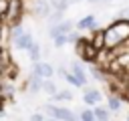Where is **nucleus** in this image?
Returning <instances> with one entry per match:
<instances>
[{
    "mask_svg": "<svg viewBox=\"0 0 129 121\" xmlns=\"http://www.w3.org/2000/svg\"><path fill=\"white\" fill-rule=\"evenodd\" d=\"M125 42H129V20L117 18L105 28V48L115 50Z\"/></svg>",
    "mask_w": 129,
    "mask_h": 121,
    "instance_id": "f257e3e1",
    "label": "nucleus"
},
{
    "mask_svg": "<svg viewBox=\"0 0 129 121\" xmlns=\"http://www.w3.org/2000/svg\"><path fill=\"white\" fill-rule=\"evenodd\" d=\"M75 52H77L83 60H87V63H93V60L99 58V50L93 46L91 38H81V40L75 44Z\"/></svg>",
    "mask_w": 129,
    "mask_h": 121,
    "instance_id": "f03ea898",
    "label": "nucleus"
},
{
    "mask_svg": "<svg viewBox=\"0 0 129 121\" xmlns=\"http://www.w3.org/2000/svg\"><path fill=\"white\" fill-rule=\"evenodd\" d=\"M44 109L48 111V115H50V117H54V119H58V121H81V117H79V115H77L75 111H71L69 107L46 105Z\"/></svg>",
    "mask_w": 129,
    "mask_h": 121,
    "instance_id": "7ed1b4c3",
    "label": "nucleus"
},
{
    "mask_svg": "<svg viewBox=\"0 0 129 121\" xmlns=\"http://www.w3.org/2000/svg\"><path fill=\"white\" fill-rule=\"evenodd\" d=\"M20 18H22V0H10L8 12L2 16V22L12 26V24H18Z\"/></svg>",
    "mask_w": 129,
    "mask_h": 121,
    "instance_id": "20e7f679",
    "label": "nucleus"
},
{
    "mask_svg": "<svg viewBox=\"0 0 129 121\" xmlns=\"http://www.w3.org/2000/svg\"><path fill=\"white\" fill-rule=\"evenodd\" d=\"M75 28H77V22H73L71 18H64L60 24H56V26H50V30H48V36L54 40V38H56V36H60V34H71Z\"/></svg>",
    "mask_w": 129,
    "mask_h": 121,
    "instance_id": "39448f33",
    "label": "nucleus"
},
{
    "mask_svg": "<svg viewBox=\"0 0 129 121\" xmlns=\"http://www.w3.org/2000/svg\"><path fill=\"white\" fill-rule=\"evenodd\" d=\"M52 12H54V8H52L50 0H34V4H32V14H34L36 18H48Z\"/></svg>",
    "mask_w": 129,
    "mask_h": 121,
    "instance_id": "423d86ee",
    "label": "nucleus"
},
{
    "mask_svg": "<svg viewBox=\"0 0 129 121\" xmlns=\"http://www.w3.org/2000/svg\"><path fill=\"white\" fill-rule=\"evenodd\" d=\"M32 73H36V75H40L44 81H48V79H52V75H54V67H52L50 63L38 60V63H32Z\"/></svg>",
    "mask_w": 129,
    "mask_h": 121,
    "instance_id": "0eeeda50",
    "label": "nucleus"
},
{
    "mask_svg": "<svg viewBox=\"0 0 129 121\" xmlns=\"http://www.w3.org/2000/svg\"><path fill=\"white\" fill-rule=\"evenodd\" d=\"M97 26H99V20L95 14H87L77 20V30H95Z\"/></svg>",
    "mask_w": 129,
    "mask_h": 121,
    "instance_id": "6e6552de",
    "label": "nucleus"
},
{
    "mask_svg": "<svg viewBox=\"0 0 129 121\" xmlns=\"http://www.w3.org/2000/svg\"><path fill=\"white\" fill-rule=\"evenodd\" d=\"M42 87H44V79H42L40 75L32 73V75L28 77V81H26V89L34 95V93H40V91H42Z\"/></svg>",
    "mask_w": 129,
    "mask_h": 121,
    "instance_id": "1a4fd4ad",
    "label": "nucleus"
},
{
    "mask_svg": "<svg viewBox=\"0 0 129 121\" xmlns=\"http://www.w3.org/2000/svg\"><path fill=\"white\" fill-rule=\"evenodd\" d=\"M101 99H103V95H101V91H99V89H91V87H87V89H85L83 101H85L87 105H93V107H97V105L101 103Z\"/></svg>",
    "mask_w": 129,
    "mask_h": 121,
    "instance_id": "9d476101",
    "label": "nucleus"
},
{
    "mask_svg": "<svg viewBox=\"0 0 129 121\" xmlns=\"http://www.w3.org/2000/svg\"><path fill=\"white\" fill-rule=\"evenodd\" d=\"M91 42H93V46L101 52V50H105V28H97V30H93V34H91Z\"/></svg>",
    "mask_w": 129,
    "mask_h": 121,
    "instance_id": "9b49d317",
    "label": "nucleus"
},
{
    "mask_svg": "<svg viewBox=\"0 0 129 121\" xmlns=\"http://www.w3.org/2000/svg\"><path fill=\"white\" fill-rule=\"evenodd\" d=\"M71 71H73V75H75V77L81 81V85L87 89V83H89V77H87V69H85L81 63H73V69H71Z\"/></svg>",
    "mask_w": 129,
    "mask_h": 121,
    "instance_id": "f8f14e48",
    "label": "nucleus"
},
{
    "mask_svg": "<svg viewBox=\"0 0 129 121\" xmlns=\"http://www.w3.org/2000/svg\"><path fill=\"white\" fill-rule=\"evenodd\" d=\"M121 105H123V97L121 95H109V99H107V107H109V111H113V113H117L119 109H121Z\"/></svg>",
    "mask_w": 129,
    "mask_h": 121,
    "instance_id": "ddd939ff",
    "label": "nucleus"
},
{
    "mask_svg": "<svg viewBox=\"0 0 129 121\" xmlns=\"http://www.w3.org/2000/svg\"><path fill=\"white\" fill-rule=\"evenodd\" d=\"M32 44V36L26 32L24 36H20L18 40H14V48L16 50H28V46Z\"/></svg>",
    "mask_w": 129,
    "mask_h": 121,
    "instance_id": "4468645a",
    "label": "nucleus"
},
{
    "mask_svg": "<svg viewBox=\"0 0 129 121\" xmlns=\"http://www.w3.org/2000/svg\"><path fill=\"white\" fill-rule=\"evenodd\" d=\"M93 111H95L97 121H109V119H111V111H109V107L97 105V107H93Z\"/></svg>",
    "mask_w": 129,
    "mask_h": 121,
    "instance_id": "2eb2a0df",
    "label": "nucleus"
},
{
    "mask_svg": "<svg viewBox=\"0 0 129 121\" xmlns=\"http://www.w3.org/2000/svg\"><path fill=\"white\" fill-rule=\"evenodd\" d=\"M28 56H30L32 63H38L40 60V44L36 40H32V44L28 46Z\"/></svg>",
    "mask_w": 129,
    "mask_h": 121,
    "instance_id": "dca6fc26",
    "label": "nucleus"
},
{
    "mask_svg": "<svg viewBox=\"0 0 129 121\" xmlns=\"http://www.w3.org/2000/svg\"><path fill=\"white\" fill-rule=\"evenodd\" d=\"M14 93H16V87H14L10 81H2V95H4V99L8 101Z\"/></svg>",
    "mask_w": 129,
    "mask_h": 121,
    "instance_id": "f3484780",
    "label": "nucleus"
},
{
    "mask_svg": "<svg viewBox=\"0 0 129 121\" xmlns=\"http://www.w3.org/2000/svg\"><path fill=\"white\" fill-rule=\"evenodd\" d=\"M62 14H64V12H58V10H54V12H52V14L46 18V22H48L50 26H56V24H60V22L64 20V16H62Z\"/></svg>",
    "mask_w": 129,
    "mask_h": 121,
    "instance_id": "a211bd4d",
    "label": "nucleus"
},
{
    "mask_svg": "<svg viewBox=\"0 0 129 121\" xmlns=\"http://www.w3.org/2000/svg\"><path fill=\"white\" fill-rule=\"evenodd\" d=\"M89 73H91V77H93V79H97V81H107V79H105L103 69H101V67H97V65H91V67H89Z\"/></svg>",
    "mask_w": 129,
    "mask_h": 121,
    "instance_id": "6ab92c4d",
    "label": "nucleus"
},
{
    "mask_svg": "<svg viewBox=\"0 0 129 121\" xmlns=\"http://www.w3.org/2000/svg\"><path fill=\"white\" fill-rule=\"evenodd\" d=\"M50 101L58 103V101H73V93L71 91H58L54 97H50Z\"/></svg>",
    "mask_w": 129,
    "mask_h": 121,
    "instance_id": "aec40b11",
    "label": "nucleus"
},
{
    "mask_svg": "<svg viewBox=\"0 0 129 121\" xmlns=\"http://www.w3.org/2000/svg\"><path fill=\"white\" fill-rule=\"evenodd\" d=\"M42 91L46 93V95H50V97H54L56 93H58V89H56V85L48 79V81H44V87H42Z\"/></svg>",
    "mask_w": 129,
    "mask_h": 121,
    "instance_id": "412c9836",
    "label": "nucleus"
},
{
    "mask_svg": "<svg viewBox=\"0 0 129 121\" xmlns=\"http://www.w3.org/2000/svg\"><path fill=\"white\" fill-rule=\"evenodd\" d=\"M79 117H81V121H97V117H95V111H93V109H83Z\"/></svg>",
    "mask_w": 129,
    "mask_h": 121,
    "instance_id": "4be33fe9",
    "label": "nucleus"
},
{
    "mask_svg": "<svg viewBox=\"0 0 129 121\" xmlns=\"http://www.w3.org/2000/svg\"><path fill=\"white\" fill-rule=\"evenodd\" d=\"M12 65V60H10V50H8V46H4L2 48V69H8Z\"/></svg>",
    "mask_w": 129,
    "mask_h": 121,
    "instance_id": "5701e85b",
    "label": "nucleus"
},
{
    "mask_svg": "<svg viewBox=\"0 0 129 121\" xmlns=\"http://www.w3.org/2000/svg\"><path fill=\"white\" fill-rule=\"evenodd\" d=\"M64 44H69V34H60V36H56L54 38V46H64Z\"/></svg>",
    "mask_w": 129,
    "mask_h": 121,
    "instance_id": "b1692460",
    "label": "nucleus"
},
{
    "mask_svg": "<svg viewBox=\"0 0 129 121\" xmlns=\"http://www.w3.org/2000/svg\"><path fill=\"white\" fill-rule=\"evenodd\" d=\"M79 40H81V36H79V32H77V30H73V32L69 34V42H71V44H77Z\"/></svg>",
    "mask_w": 129,
    "mask_h": 121,
    "instance_id": "393cba45",
    "label": "nucleus"
},
{
    "mask_svg": "<svg viewBox=\"0 0 129 121\" xmlns=\"http://www.w3.org/2000/svg\"><path fill=\"white\" fill-rule=\"evenodd\" d=\"M30 121H46V119L42 117V113H32L30 115Z\"/></svg>",
    "mask_w": 129,
    "mask_h": 121,
    "instance_id": "a878e982",
    "label": "nucleus"
},
{
    "mask_svg": "<svg viewBox=\"0 0 129 121\" xmlns=\"http://www.w3.org/2000/svg\"><path fill=\"white\" fill-rule=\"evenodd\" d=\"M119 14H121V18H125V20H129V8H123V10L119 12Z\"/></svg>",
    "mask_w": 129,
    "mask_h": 121,
    "instance_id": "bb28decb",
    "label": "nucleus"
},
{
    "mask_svg": "<svg viewBox=\"0 0 129 121\" xmlns=\"http://www.w3.org/2000/svg\"><path fill=\"white\" fill-rule=\"evenodd\" d=\"M123 99L129 103V85H127V87H125V91H123Z\"/></svg>",
    "mask_w": 129,
    "mask_h": 121,
    "instance_id": "cd10ccee",
    "label": "nucleus"
},
{
    "mask_svg": "<svg viewBox=\"0 0 129 121\" xmlns=\"http://www.w3.org/2000/svg\"><path fill=\"white\" fill-rule=\"evenodd\" d=\"M89 4H105V0H87Z\"/></svg>",
    "mask_w": 129,
    "mask_h": 121,
    "instance_id": "c85d7f7f",
    "label": "nucleus"
},
{
    "mask_svg": "<svg viewBox=\"0 0 129 121\" xmlns=\"http://www.w3.org/2000/svg\"><path fill=\"white\" fill-rule=\"evenodd\" d=\"M67 2H69V6H71V4H77V2H81V0H67Z\"/></svg>",
    "mask_w": 129,
    "mask_h": 121,
    "instance_id": "c756f323",
    "label": "nucleus"
},
{
    "mask_svg": "<svg viewBox=\"0 0 129 121\" xmlns=\"http://www.w3.org/2000/svg\"><path fill=\"white\" fill-rule=\"evenodd\" d=\"M46 121H58V119H54V117H50V119H46Z\"/></svg>",
    "mask_w": 129,
    "mask_h": 121,
    "instance_id": "7c9ffc66",
    "label": "nucleus"
},
{
    "mask_svg": "<svg viewBox=\"0 0 129 121\" xmlns=\"http://www.w3.org/2000/svg\"><path fill=\"white\" fill-rule=\"evenodd\" d=\"M109 2H119V0H109Z\"/></svg>",
    "mask_w": 129,
    "mask_h": 121,
    "instance_id": "2f4dec72",
    "label": "nucleus"
},
{
    "mask_svg": "<svg viewBox=\"0 0 129 121\" xmlns=\"http://www.w3.org/2000/svg\"><path fill=\"white\" fill-rule=\"evenodd\" d=\"M127 121H129V115H127Z\"/></svg>",
    "mask_w": 129,
    "mask_h": 121,
    "instance_id": "473e14b6",
    "label": "nucleus"
}]
</instances>
